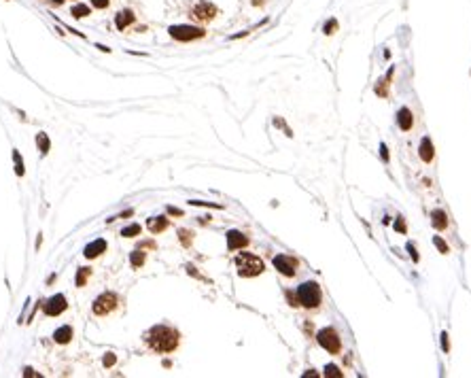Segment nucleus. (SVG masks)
Returning a JSON list of instances; mask_svg holds the SVG:
<instances>
[{"label":"nucleus","mask_w":471,"mask_h":378,"mask_svg":"<svg viewBox=\"0 0 471 378\" xmlns=\"http://www.w3.org/2000/svg\"><path fill=\"white\" fill-rule=\"evenodd\" d=\"M36 143H39V147H41V153H47V151H49V138H47L45 134H39V136H36Z\"/></svg>","instance_id":"412c9836"},{"label":"nucleus","mask_w":471,"mask_h":378,"mask_svg":"<svg viewBox=\"0 0 471 378\" xmlns=\"http://www.w3.org/2000/svg\"><path fill=\"white\" fill-rule=\"evenodd\" d=\"M106 251V240H93V242H89L87 246H85V257H98L100 253H104Z\"/></svg>","instance_id":"9b49d317"},{"label":"nucleus","mask_w":471,"mask_h":378,"mask_svg":"<svg viewBox=\"0 0 471 378\" xmlns=\"http://www.w3.org/2000/svg\"><path fill=\"white\" fill-rule=\"evenodd\" d=\"M13 158H15V166H17L15 172H17V174H23V162L19 160V153H17V151L13 153Z\"/></svg>","instance_id":"b1692460"},{"label":"nucleus","mask_w":471,"mask_h":378,"mask_svg":"<svg viewBox=\"0 0 471 378\" xmlns=\"http://www.w3.org/2000/svg\"><path fill=\"white\" fill-rule=\"evenodd\" d=\"M317 340H319V344L325 351H329V353H337V351H340V346H342L340 344V336H337V332H335V329H331V327L321 329Z\"/></svg>","instance_id":"20e7f679"},{"label":"nucleus","mask_w":471,"mask_h":378,"mask_svg":"<svg viewBox=\"0 0 471 378\" xmlns=\"http://www.w3.org/2000/svg\"><path fill=\"white\" fill-rule=\"evenodd\" d=\"M297 302L301 306H306V308H317V306L321 304V287L317 285V282H304V285H299L297 289Z\"/></svg>","instance_id":"7ed1b4c3"},{"label":"nucleus","mask_w":471,"mask_h":378,"mask_svg":"<svg viewBox=\"0 0 471 378\" xmlns=\"http://www.w3.org/2000/svg\"><path fill=\"white\" fill-rule=\"evenodd\" d=\"M72 15H75V17H85V15H89V7H87V5H77V7H72Z\"/></svg>","instance_id":"6ab92c4d"},{"label":"nucleus","mask_w":471,"mask_h":378,"mask_svg":"<svg viewBox=\"0 0 471 378\" xmlns=\"http://www.w3.org/2000/svg\"><path fill=\"white\" fill-rule=\"evenodd\" d=\"M274 266H276V270H278L280 274L293 276L295 270H297V259L289 257V255H276V257H274Z\"/></svg>","instance_id":"0eeeda50"},{"label":"nucleus","mask_w":471,"mask_h":378,"mask_svg":"<svg viewBox=\"0 0 471 378\" xmlns=\"http://www.w3.org/2000/svg\"><path fill=\"white\" fill-rule=\"evenodd\" d=\"M236 266L240 276H257L263 272V262L253 253H240L236 257Z\"/></svg>","instance_id":"f03ea898"},{"label":"nucleus","mask_w":471,"mask_h":378,"mask_svg":"<svg viewBox=\"0 0 471 378\" xmlns=\"http://www.w3.org/2000/svg\"><path fill=\"white\" fill-rule=\"evenodd\" d=\"M193 15H196V19H200V21H208V19H212L216 15V7L204 0V3L196 5V9H193Z\"/></svg>","instance_id":"1a4fd4ad"},{"label":"nucleus","mask_w":471,"mask_h":378,"mask_svg":"<svg viewBox=\"0 0 471 378\" xmlns=\"http://www.w3.org/2000/svg\"><path fill=\"white\" fill-rule=\"evenodd\" d=\"M397 123H399V128L401 130H410L412 128V113H410L407 109H401L399 113H397Z\"/></svg>","instance_id":"2eb2a0df"},{"label":"nucleus","mask_w":471,"mask_h":378,"mask_svg":"<svg viewBox=\"0 0 471 378\" xmlns=\"http://www.w3.org/2000/svg\"><path fill=\"white\" fill-rule=\"evenodd\" d=\"M130 259H132V266H134V268H140V266L144 264V253H142V251H134Z\"/></svg>","instance_id":"aec40b11"},{"label":"nucleus","mask_w":471,"mask_h":378,"mask_svg":"<svg viewBox=\"0 0 471 378\" xmlns=\"http://www.w3.org/2000/svg\"><path fill=\"white\" fill-rule=\"evenodd\" d=\"M70 338H72V327L70 325L59 327L57 332L53 334V340L57 342V344H66V342H70Z\"/></svg>","instance_id":"ddd939ff"},{"label":"nucleus","mask_w":471,"mask_h":378,"mask_svg":"<svg viewBox=\"0 0 471 378\" xmlns=\"http://www.w3.org/2000/svg\"><path fill=\"white\" fill-rule=\"evenodd\" d=\"M147 344L155 353H172L178 346V332L168 325H155L147 334Z\"/></svg>","instance_id":"f257e3e1"},{"label":"nucleus","mask_w":471,"mask_h":378,"mask_svg":"<svg viewBox=\"0 0 471 378\" xmlns=\"http://www.w3.org/2000/svg\"><path fill=\"white\" fill-rule=\"evenodd\" d=\"M435 246H439L442 253H448V244H446V242L439 238V236H435Z\"/></svg>","instance_id":"393cba45"},{"label":"nucleus","mask_w":471,"mask_h":378,"mask_svg":"<svg viewBox=\"0 0 471 378\" xmlns=\"http://www.w3.org/2000/svg\"><path fill=\"white\" fill-rule=\"evenodd\" d=\"M66 298L64 295H53V298H49L45 302V314H49V317H55L59 312H64L66 310Z\"/></svg>","instance_id":"6e6552de"},{"label":"nucleus","mask_w":471,"mask_h":378,"mask_svg":"<svg viewBox=\"0 0 471 378\" xmlns=\"http://www.w3.org/2000/svg\"><path fill=\"white\" fill-rule=\"evenodd\" d=\"M115 306H117V295L113 291H108V293H102L100 298L93 302V312L98 314V317H102V314L111 312Z\"/></svg>","instance_id":"423d86ee"},{"label":"nucleus","mask_w":471,"mask_h":378,"mask_svg":"<svg viewBox=\"0 0 471 378\" xmlns=\"http://www.w3.org/2000/svg\"><path fill=\"white\" fill-rule=\"evenodd\" d=\"M91 5L96 9H104V7H108V0H91Z\"/></svg>","instance_id":"a878e982"},{"label":"nucleus","mask_w":471,"mask_h":378,"mask_svg":"<svg viewBox=\"0 0 471 378\" xmlns=\"http://www.w3.org/2000/svg\"><path fill=\"white\" fill-rule=\"evenodd\" d=\"M180 240H183V244H189V232L187 230H180Z\"/></svg>","instance_id":"bb28decb"},{"label":"nucleus","mask_w":471,"mask_h":378,"mask_svg":"<svg viewBox=\"0 0 471 378\" xmlns=\"http://www.w3.org/2000/svg\"><path fill=\"white\" fill-rule=\"evenodd\" d=\"M132 21H134V13H132V11H119L117 17H115V26L119 30H125Z\"/></svg>","instance_id":"f8f14e48"},{"label":"nucleus","mask_w":471,"mask_h":378,"mask_svg":"<svg viewBox=\"0 0 471 378\" xmlns=\"http://www.w3.org/2000/svg\"><path fill=\"white\" fill-rule=\"evenodd\" d=\"M89 272H91L89 268H79V274H77V287H83V285H85V280H87Z\"/></svg>","instance_id":"a211bd4d"},{"label":"nucleus","mask_w":471,"mask_h":378,"mask_svg":"<svg viewBox=\"0 0 471 378\" xmlns=\"http://www.w3.org/2000/svg\"><path fill=\"white\" fill-rule=\"evenodd\" d=\"M431 217H433V226H435L437 230H444L446 226H448V219H446V215L442 210H433Z\"/></svg>","instance_id":"f3484780"},{"label":"nucleus","mask_w":471,"mask_h":378,"mask_svg":"<svg viewBox=\"0 0 471 378\" xmlns=\"http://www.w3.org/2000/svg\"><path fill=\"white\" fill-rule=\"evenodd\" d=\"M442 342H444V349L448 351V336H446V334H442Z\"/></svg>","instance_id":"7c9ffc66"},{"label":"nucleus","mask_w":471,"mask_h":378,"mask_svg":"<svg viewBox=\"0 0 471 378\" xmlns=\"http://www.w3.org/2000/svg\"><path fill=\"white\" fill-rule=\"evenodd\" d=\"M248 244V238L242 234V232H238V230H232V232H227V246L232 251L236 249H242V246Z\"/></svg>","instance_id":"9d476101"},{"label":"nucleus","mask_w":471,"mask_h":378,"mask_svg":"<svg viewBox=\"0 0 471 378\" xmlns=\"http://www.w3.org/2000/svg\"><path fill=\"white\" fill-rule=\"evenodd\" d=\"M166 228H168V219L166 217H153V219H149V230L153 234H160Z\"/></svg>","instance_id":"dca6fc26"},{"label":"nucleus","mask_w":471,"mask_h":378,"mask_svg":"<svg viewBox=\"0 0 471 378\" xmlns=\"http://www.w3.org/2000/svg\"><path fill=\"white\" fill-rule=\"evenodd\" d=\"M115 363V355H108V357H104V365H113Z\"/></svg>","instance_id":"c756f323"},{"label":"nucleus","mask_w":471,"mask_h":378,"mask_svg":"<svg viewBox=\"0 0 471 378\" xmlns=\"http://www.w3.org/2000/svg\"><path fill=\"white\" fill-rule=\"evenodd\" d=\"M53 3H55V5H62V3H64V0H53Z\"/></svg>","instance_id":"473e14b6"},{"label":"nucleus","mask_w":471,"mask_h":378,"mask_svg":"<svg viewBox=\"0 0 471 378\" xmlns=\"http://www.w3.org/2000/svg\"><path fill=\"white\" fill-rule=\"evenodd\" d=\"M170 34H172V39H176V41H193V39H202L204 37V30L196 28V26H172Z\"/></svg>","instance_id":"39448f33"},{"label":"nucleus","mask_w":471,"mask_h":378,"mask_svg":"<svg viewBox=\"0 0 471 378\" xmlns=\"http://www.w3.org/2000/svg\"><path fill=\"white\" fill-rule=\"evenodd\" d=\"M395 230H397V232H405V223H403V221L399 219V221L395 223Z\"/></svg>","instance_id":"c85d7f7f"},{"label":"nucleus","mask_w":471,"mask_h":378,"mask_svg":"<svg viewBox=\"0 0 471 378\" xmlns=\"http://www.w3.org/2000/svg\"><path fill=\"white\" fill-rule=\"evenodd\" d=\"M138 234H140V226H138V223H134V226H130V228H125L121 232V236H138Z\"/></svg>","instance_id":"5701e85b"},{"label":"nucleus","mask_w":471,"mask_h":378,"mask_svg":"<svg viewBox=\"0 0 471 378\" xmlns=\"http://www.w3.org/2000/svg\"><path fill=\"white\" fill-rule=\"evenodd\" d=\"M333 28H337V23L331 19V21L327 23V26H325V32H327V34H331V30H333Z\"/></svg>","instance_id":"cd10ccee"},{"label":"nucleus","mask_w":471,"mask_h":378,"mask_svg":"<svg viewBox=\"0 0 471 378\" xmlns=\"http://www.w3.org/2000/svg\"><path fill=\"white\" fill-rule=\"evenodd\" d=\"M325 376H329V378H333V376H335V378H340V376H342V372H340V368H337V365H333V363H331V365H327V368H325Z\"/></svg>","instance_id":"4be33fe9"},{"label":"nucleus","mask_w":471,"mask_h":378,"mask_svg":"<svg viewBox=\"0 0 471 378\" xmlns=\"http://www.w3.org/2000/svg\"><path fill=\"white\" fill-rule=\"evenodd\" d=\"M380 151H382V158H384V160H389V151H386V147H384V145L380 147Z\"/></svg>","instance_id":"2f4dec72"},{"label":"nucleus","mask_w":471,"mask_h":378,"mask_svg":"<svg viewBox=\"0 0 471 378\" xmlns=\"http://www.w3.org/2000/svg\"><path fill=\"white\" fill-rule=\"evenodd\" d=\"M433 155H435V151H433V143L429 138H422V143H420V158L425 160V162H431Z\"/></svg>","instance_id":"4468645a"}]
</instances>
